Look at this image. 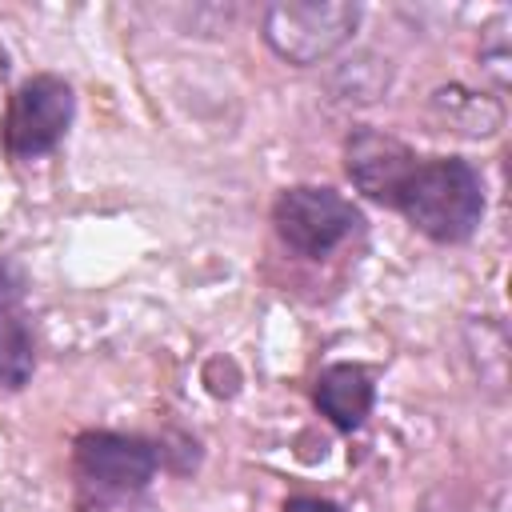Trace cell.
<instances>
[{"label": "cell", "mask_w": 512, "mask_h": 512, "mask_svg": "<svg viewBox=\"0 0 512 512\" xmlns=\"http://www.w3.org/2000/svg\"><path fill=\"white\" fill-rule=\"evenodd\" d=\"M392 208L436 244H464L484 220V180L460 156H416Z\"/></svg>", "instance_id": "6da1fadb"}, {"label": "cell", "mask_w": 512, "mask_h": 512, "mask_svg": "<svg viewBox=\"0 0 512 512\" xmlns=\"http://www.w3.org/2000/svg\"><path fill=\"white\" fill-rule=\"evenodd\" d=\"M356 24H360V4L348 0H276L264 8L260 36L280 60L296 68H312L332 52H340L352 40Z\"/></svg>", "instance_id": "7a4b0ae2"}, {"label": "cell", "mask_w": 512, "mask_h": 512, "mask_svg": "<svg viewBox=\"0 0 512 512\" xmlns=\"http://www.w3.org/2000/svg\"><path fill=\"white\" fill-rule=\"evenodd\" d=\"M272 228L296 256L324 260L364 228L360 208L324 184H292L272 204Z\"/></svg>", "instance_id": "3957f363"}, {"label": "cell", "mask_w": 512, "mask_h": 512, "mask_svg": "<svg viewBox=\"0 0 512 512\" xmlns=\"http://www.w3.org/2000/svg\"><path fill=\"white\" fill-rule=\"evenodd\" d=\"M72 112H76V96L64 76L56 72L28 76L8 96L4 124H0V148L12 160H40L64 140Z\"/></svg>", "instance_id": "277c9868"}, {"label": "cell", "mask_w": 512, "mask_h": 512, "mask_svg": "<svg viewBox=\"0 0 512 512\" xmlns=\"http://www.w3.org/2000/svg\"><path fill=\"white\" fill-rule=\"evenodd\" d=\"M72 468L80 488L144 496L160 468V448L128 432H80L72 444Z\"/></svg>", "instance_id": "5b68a950"}, {"label": "cell", "mask_w": 512, "mask_h": 512, "mask_svg": "<svg viewBox=\"0 0 512 512\" xmlns=\"http://www.w3.org/2000/svg\"><path fill=\"white\" fill-rule=\"evenodd\" d=\"M416 152L396 140L392 132L380 128H352L344 140V172L356 184V192H364L368 200L392 208L404 176L412 172Z\"/></svg>", "instance_id": "8992f818"}, {"label": "cell", "mask_w": 512, "mask_h": 512, "mask_svg": "<svg viewBox=\"0 0 512 512\" xmlns=\"http://www.w3.org/2000/svg\"><path fill=\"white\" fill-rule=\"evenodd\" d=\"M312 404L320 408V416H328L340 432H356L376 404V380L364 364H328L316 384H312Z\"/></svg>", "instance_id": "52a82bcc"}, {"label": "cell", "mask_w": 512, "mask_h": 512, "mask_svg": "<svg viewBox=\"0 0 512 512\" xmlns=\"http://www.w3.org/2000/svg\"><path fill=\"white\" fill-rule=\"evenodd\" d=\"M36 372V340L16 296H0V384L24 388Z\"/></svg>", "instance_id": "ba28073f"}, {"label": "cell", "mask_w": 512, "mask_h": 512, "mask_svg": "<svg viewBox=\"0 0 512 512\" xmlns=\"http://www.w3.org/2000/svg\"><path fill=\"white\" fill-rule=\"evenodd\" d=\"M432 108L444 112V124L464 132V136H488L500 128V100H484V96H472L464 88H440L432 96Z\"/></svg>", "instance_id": "9c48e42d"}, {"label": "cell", "mask_w": 512, "mask_h": 512, "mask_svg": "<svg viewBox=\"0 0 512 512\" xmlns=\"http://www.w3.org/2000/svg\"><path fill=\"white\" fill-rule=\"evenodd\" d=\"M76 512H144L140 496L128 492H100V488H80Z\"/></svg>", "instance_id": "30bf717a"}, {"label": "cell", "mask_w": 512, "mask_h": 512, "mask_svg": "<svg viewBox=\"0 0 512 512\" xmlns=\"http://www.w3.org/2000/svg\"><path fill=\"white\" fill-rule=\"evenodd\" d=\"M284 512H344L340 504L324 500V496H288L284 500Z\"/></svg>", "instance_id": "8fae6325"}, {"label": "cell", "mask_w": 512, "mask_h": 512, "mask_svg": "<svg viewBox=\"0 0 512 512\" xmlns=\"http://www.w3.org/2000/svg\"><path fill=\"white\" fill-rule=\"evenodd\" d=\"M4 108H8V52L0 44V124H4Z\"/></svg>", "instance_id": "7c38bea8"}]
</instances>
